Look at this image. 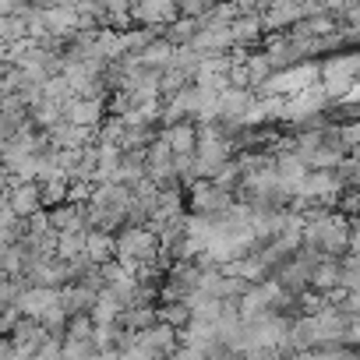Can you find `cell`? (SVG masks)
Instances as JSON below:
<instances>
[{"mask_svg":"<svg viewBox=\"0 0 360 360\" xmlns=\"http://www.w3.org/2000/svg\"><path fill=\"white\" fill-rule=\"evenodd\" d=\"M159 248H162V237H159L148 223H127V226H120V233H117V258H120L131 272H138V269L148 265V262L159 265Z\"/></svg>","mask_w":360,"mask_h":360,"instance_id":"6da1fadb","label":"cell"},{"mask_svg":"<svg viewBox=\"0 0 360 360\" xmlns=\"http://www.w3.org/2000/svg\"><path fill=\"white\" fill-rule=\"evenodd\" d=\"M360 82V53H339L321 64V85L332 99H346Z\"/></svg>","mask_w":360,"mask_h":360,"instance_id":"7a4b0ae2","label":"cell"},{"mask_svg":"<svg viewBox=\"0 0 360 360\" xmlns=\"http://www.w3.org/2000/svg\"><path fill=\"white\" fill-rule=\"evenodd\" d=\"M188 191H191V195H188L191 209H195V212H209V216H219V212H226V209L237 202V191L223 188L219 180H212V176H198V180H191V188H188Z\"/></svg>","mask_w":360,"mask_h":360,"instance_id":"3957f363","label":"cell"},{"mask_svg":"<svg viewBox=\"0 0 360 360\" xmlns=\"http://www.w3.org/2000/svg\"><path fill=\"white\" fill-rule=\"evenodd\" d=\"M131 15H134L138 25L166 29L169 22L180 18V4H176V0H131Z\"/></svg>","mask_w":360,"mask_h":360,"instance_id":"277c9868","label":"cell"},{"mask_svg":"<svg viewBox=\"0 0 360 360\" xmlns=\"http://www.w3.org/2000/svg\"><path fill=\"white\" fill-rule=\"evenodd\" d=\"M106 117V99L103 96H71L68 99V120L82 127H99Z\"/></svg>","mask_w":360,"mask_h":360,"instance_id":"5b68a950","label":"cell"},{"mask_svg":"<svg viewBox=\"0 0 360 360\" xmlns=\"http://www.w3.org/2000/svg\"><path fill=\"white\" fill-rule=\"evenodd\" d=\"M57 300H60V286H25L22 297H18V307H22L25 318H36L39 321Z\"/></svg>","mask_w":360,"mask_h":360,"instance_id":"8992f818","label":"cell"},{"mask_svg":"<svg viewBox=\"0 0 360 360\" xmlns=\"http://www.w3.org/2000/svg\"><path fill=\"white\" fill-rule=\"evenodd\" d=\"M159 134L169 141V148H173L176 155H191V152H198V124H195L191 117H188V120H176V124H166Z\"/></svg>","mask_w":360,"mask_h":360,"instance_id":"52a82bcc","label":"cell"},{"mask_svg":"<svg viewBox=\"0 0 360 360\" xmlns=\"http://www.w3.org/2000/svg\"><path fill=\"white\" fill-rule=\"evenodd\" d=\"M262 32H265L262 11H240L233 18V39H237V46H255L262 39Z\"/></svg>","mask_w":360,"mask_h":360,"instance_id":"ba28073f","label":"cell"},{"mask_svg":"<svg viewBox=\"0 0 360 360\" xmlns=\"http://www.w3.org/2000/svg\"><path fill=\"white\" fill-rule=\"evenodd\" d=\"M173 53H176V43L166 39V36H155L138 57H141V68H152V71H166L173 64Z\"/></svg>","mask_w":360,"mask_h":360,"instance_id":"9c48e42d","label":"cell"},{"mask_svg":"<svg viewBox=\"0 0 360 360\" xmlns=\"http://www.w3.org/2000/svg\"><path fill=\"white\" fill-rule=\"evenodd\" d=\"M85 255H89V262L92 265H103V262H110V258H117V237L110 233V230H89V248H85Z\"/></svg>","mask_w":360,"mask_h":360,"instance_id":"30bf717a","label":"cell"},{"mask_svg":"<svg viewBox=\"0 0 360 360\" xmlns=\"http://www.w3.org/2000/svg\"><path fill=\"white\" fill-rule=\"evenodd\" d=\"M89 311H92L96 325H110V321H120V314H124V304H120V300H117L110 290H103Z\"/></svg>","mask_w":360,"mask_h":360,"instance_id":"8fae6325","label":"cell"},{"mask_svg":"<svg viewBox=\"0 0 360 360\" xmlns=\"http://www.w3.org/2000/svg\"><path fill=\"white\" fill-rule=\"evenodd\" d=\"M198 29H202V22H198V18L180 15L176 22H169V25L162 29V36H166V39H173V43H191V39L198 36Z\"/></svg>","mask_w":360,"mask_h":360,"instance_id":"7c38bea8","label":"cell"},{"mask_svg":"<svg viewBox=\"0 0 360 360\" xmlns=\"http://www.w3.org/2000/svg\"><path fill=\"white\" fill-rule=\"evenodd\" d=\"M159 318L169 321V325H176V328H184L195 314H191V307H188L184 300H162V304H159Z\"/></svg>","mask_w":360,"mask_h":360,"instance_id":"4fadbf2b","label":"cell"},{"mask_svg":"<svg viewBox=\"0 0 360 360\" xmlns=\"http://www.w3.org/2000/svg\"><path fill=\"white\" fill-rule=\"evenodd\" d=\"M64 356L68 360H85V356H99V346L96 339H64Z\"/></svg>","mask_w":360,"mask_h":360,"instance_id":"5bb4252c","label":"cell"},{"mask_svg":"<svg viewBox=\"0 0 360 360\" xmlns=\"http://www.w3.org/2000/svg\"><path fill=\"white\" fill-rule=\"evenodd\" d=\"M346 159V152L332 148V145H321L314 155H311V169H339V162Z\"/></svg>","mask_w":360,"mask_h":360,"instance_id":"9a60e30c","label":"cell"},{"mask_svg":"<svg viewBox=\"0 0 360 360\" xmlns=\"http://www.w3.org/2000/svg\"><path fill=\"white\" fill-rule=\"evenodd\" d=\"M180 4V15H191V18H202V15H209L219 0H176Z\"/></svg>","mask_w":360,"mask_h":360,"instance_id":"2e32d148","label":"cell"},{"mask_svg":"<svg viewBox=\"0 0 360 360\" xmlns=\"http://www.w3.org/2000/svg\"><path fill=\"white\" fill-rule=\"evenodd\" d=\"M339 209H342L349 219H353V216H360V184H356V188H349V191L339 198Z\"/></svg>","mask_w":360,"mask_h":360,"instance_id":"e0dca14e","label":"cell"},{"mask_svg":"<svg viewBox=\"0 0 360 360\" xmlns=\"http://www.w3.org/2000/svg\"><path fill=\"white\" fill-rule=\"evenodd\" d=\"M342 138H346V148H356L360 145V120L342 124Z\"/></svg>","mask_w":360,"mask_h":360,"instance_id":"ac0fdd59","label":"cell"},{"mask_svg":"<svg viewBox=\"0 0 360 360\" xmlns=\"http://www.w3.org/2000/svg\"><path fill=\"white\" fill-rule=\"evenodd\" d=\"M29 4H32V8H43V11H50V8H57V4H60V0H29Z\"/></svg>","mask_w":360,"mask_h":360,"instance_id":"d6986e66","label":"cell"}]
</instances>
